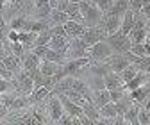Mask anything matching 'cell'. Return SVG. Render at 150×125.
<instances>
[{
    "label": "cell",
    "instance_id": "1",
    "mask_svg": "<svg viewBox=\"0 0 150 125\" xmlns=\"http://www.w3.org/2000/svg\"><path fill=\"white\" fill-rule=\"evenodd\" d=\"M112 54H115V50H112V47L104 40V41H98L95 45H91L89 50H88V56L91 57V64H97V63H104L107 57H111Z\"/></svg>",
    "mask_w": 150,
    "mask_h": 125
},
{
    "label": "cell",
    "instance_id": "2",
    "mask_svg": "<svg viewBox=\"0 0 150 125\" xmlns=\"http://www.w3.org/2000/svg\"><path fill=\"white\" fill-rule=\"evenodd\" d=\"M105 41L112 47V50H115V54H127L130 52V48H132V41H130V38L127 34H123L122 30L115 32V34H109Z\"/></svg>",
    "mask_w": 150,
    "mask_h": 125
},
{
    "label": "cell",
    "instance_id": "3",
    "mask_svg": "<svg viewBox=\"0 0 150 125\" xmlns=\"http://www.w3.org/2000/svg\"><path fill=\"white\" fill-rule=\"evenodd\" d=\"M91 64V57L86 56V57H77V59H66V63L63 64V71L64 75H75L77 77L81 71Z\"/></svg>",
    "mask_w": 150,
    "mask_h": 125
},
{
    "label": "cell",
    "instance_id": "4",
    "mask_svg": "<svg viewBox=\"0 0 150 125\" xmlns=\"http://www.w3.org/2000/svg\"><path fill=\"white\" fill-rule=\"evenodd\" d=\"M45 104H47L48 114H50V118H52V123H57V120L64 114V107H63L61 98L52 91V93H50V97L45 100Z\"/></svg>",
    "mask_w": 150,
    "mask_h": 125
},
{
    "label": "cell",
    "instance_id": "5",
    "mask_svg": "<svg viewBox=\"0 0 150 125\" xmlns=\"http://www.w3.org/2000/svg\"><path fill=\"white\" fill-rule=\"evenodd\" d=\"M107 38V32H105V29L102 27V25H97V27H88L86 29V32H84V36H82V40L91 47V45H95V43H98V41H104Z\"/></svg>",
    "mask_w": 150,
    "mask_h": 125
},
{
    "label": "cell",
    "instance_id": "6",
    "mask_svg": "<svg viewBox=\"0 0 150 125\" xmlns=\"http://www.w3.org/2000/svg\"><path fill=\"white\" fill-rule=\"evenodd\" d=\"M102 20H104V11H102L97 4L91 2L88 13H86V16H84V23H86V27H97V25L102 23Z\"/></svg>",
    "mask_w": 150,
    "mask_h": 125
},
{
    "label": "cell",
    "instance_id": "7",
    "mask_svg": "<svg viewBox=\"0 0 150 125\" xmlns=\"http://www.w3.org/2000/svg\"><path fill=\"white\" fill-rule=\"evenodd\" d=\"M122 20H123V16L105 13L100 25L105 29V32H107V36H109V34H115V32H118V30L122 29Z\"/></svg>",
    "mask_w": 150,
    "mask_h": 125
},
{
    "label": "cell",
    "instance_id": "8",
    "mask_svg": "<svg viewBox=\"0 0 150 125\" xmlns=\"http://www.w3.org/2000/svg\"><path fill=\"white\" fill-rule=\"evenodd\" d=\"M57 97H59V98H61V102H63L64 113H68V114H71V116H81V114L84 113V107H82V105H79L77 102H73L66 93H59Z\"/></svg>",
    "mask_w": 150,
    "mask_h": 125
},
{
    "label": "cell",
    "instance_id": "9",
    "mask_svg": "<svg viewBox=\"0 0 150 125\" xmlns=\"http://www.w3.org/2000/svg\"><path fill=\"white\" fill-rule=\"evenodd\" d=\"M64 29H66V32H68V36H70V40H71V38H82L88 27H86V23H82V22L68 20V22L64 23Z\"/></svg>",
    "mask_w": 150,
    "mask_h": 125
},
{
    "label": "cell",
    "instance_id": "10",
    "mask_svg": "<svg viewBox=\"0 0 150 125\" xmlns=\"http://www.w3.org/2000/svg\"><path fill=\"white\" fill-rule=\"evenodd\" d=\"M48 47L54 48V50H57V52H61L63 56H66V54H68V48H70V38H68V36L54 34V38L50 40Z\"/></svg>",
    "mask_w": 150,
    "mask_h": 125
},
{
    "label": "cell",
    "instance_id": "11",
    "mask_svg": "<svg viewBox=\"0 0 150 125\" xmlns=\"http://www.w3.org/2000/svg\"><path fill=\"white\" fill-rule=\"evenodd\" d=\"M129 95H130V98H132L134 102H138V104H145L148 98H150V81L148 82H145L141 88H138V89H132V91H127Z\"/></svg>",
    "mask_w": 150,
    "mask_h": 125
},
{
    "label": "cell",
    "instance_id": "12",
    "mask_svg": "<svg viewBox=\"0 0 150 125\" xmlns=\"http://www.w3.org/2000/svg\"><path fill=\"white\" fill-rule=\"evenodd\" d=\"M41 61H43V59L38 56L34 50H27L25 56L22 57V64H23V68L29 70V71H30V70H36V68H40Z\"/></svg>",
    "mask_w": 150,
    "mask_h": 125
},
{
    "label": "cell",
    "instance_id": "13",
    "mask_svg": "<svg viewBox=\"0 0 150 125\" xmlns=\"http://www.w3.org/2000/svg\"><path fill=\"white\" fill-rule=\"evenodd\" d=\"M139 109H141V104L134 102L132 105L127 109V113L123 114L125 116V123L129 125H139Z\"/></svg>",
    "mask_w": 150,
    "mask_h": 125
},
{
    "label": "cell",
    "instance_id": "14",
    "mask_svg": "<svg viewBox=\"0 0 150 125\" xmlns=\"http://www.w3.org/2000/svg\"><path fill=\"white\" fill-rule=\"evenodd\" d=\"M111 102V91L107 88H98V89H93V104H95L97 107L104 105Z\"/></svg>",
    "mask_w": 150,
    "mask_h": 125
},
{
    "label": "cell",
    "instance_id": "15",
    "mask_svg": "<svg viewBox=\"0 0 150 125\" xmlns=\"http://www.w3.org/2000/svg\"><path fill=\"white\" fill-rule=\"evenodd\" d=\"M145 82H148V73L146 71H138V75L132 79V81H129L127 84H123V88H125V91H132V89H138V88H141Z\"/></svg>",
    "mask_w": 150,
    "mask_h": 125
},
{
    "label": "cell",
    "instance_id": "16",
    "mask_svg": "<svg viewBox=\"0 0 150 125\" xmlns=\"http://www.w3.org/2000/svg\"><path fill=\"white\" fill-rule=\"evenodd\" d=\"M30 22L32 20H29L27 16L18 14V16H14L13 20L9 22V29H14V30H30Z\"/></svg>",
    "mask_w": 150,
    "mask_h": 125
},
{
    "label": "cell",
    "instance_id": "17",
    "mask_svg": "<svg viewBox=\"0 0 150 125\" xmlns=\"http://www.w3.org/2000/svg\"><path fill=\"white\" fill-rule=\"evenodd\" d=\"M68 20H71L70 14H68L66 11H61V9H52L50 18H48V22H50L52 27H54V25H64Z\"/></svg>",
    "mask_w": 150,
    "mask_h": 125
},
{
    "label": "cell",
    "instance_id": "18",
    "mask_svg": "<svg viewBox=\"0 0 150 125\" xmlns=\"http://www.w3.org/2000/svg\"><path fill=\"white\" fill-rule=\"evenodd\" d=\"M134 23H136V13L132 11V9H129L125 14H123V20H122V32L123 34H130V30L134 29Z\"/></svg>",
    "mask_w": 150,
    "mask_h": 125
},
{
    "label": "cell",
    "instance_id": "19",
    "mask_svg": "<svg viewBox=\"0 0 150 125\" xmlns=\"http://www.w3.org/2000/svg\"><path fill=\"white\" fill-rule=\"evenodd\" d=\"M73 82H75V75H66V77H63L57 84H55V88L52 89V91H54L55 95L66 93V91H70V89L73 88Z\"/></svg>",
    "mask_w": 150,
    "mask_h": 125
},
{
    "label": "cell",
    "instance_id": "20",
    "mask_svg": "<svg viewBox=\"0 0 150 125\" xmlns=\"http://www.w3.org/2000/svg\"><path fill=\"white\" fill-rule=\"evenodd\" d=\"M104 84L107 89H115V88H122L123 81H122L120 73H116V71H107L104 75Z\"/></svg>",
    "mask_w": 150,
    "mask_h": 125
},
{
    "label": "cell",
    "instance_id": "21",
    "mask_svg": "<svg viewBox=\"0 0 150 125\" xmlns=\"http://www.w3.org/2000/svg\"><path fill=\"white\" fill-rule=\"evenodd\" d=\"M50 93H52V89H50V88L41 86V88H36V89H34V91H32L29 97H30L32 104H40V102H45V100L50 97Z\"/></svg>",
    "mask_w": 150,
    "mask_h": 125
},
{
    "label": "cell",
    "instance_id": "22",
    "mask_svg": "<svg viewBox=\"0 0 150 125\" xmlns=\"http://www.w3.org/2000/svg\"><path fill=\"white\" fill-rule=\"evenodd\" d=\"M129 38L132 43H145L146 38H148V29L146 27H134L132 30H130Z\"/></svg>",
    "mask_w": 150,
    "mask_h": 125
},
{
    "label": "cell",
    "instance_id": "23",
    "mask_svg": "<svg viewBox=\"0 0 150 125\" xmlns=\"http://www.w3.org/2000/svg\"><path fill=\"white\" fill-rule=\"evenodd\" d=\"M59 63H54V61H48V59H43L41 64H40V70H41V73L47 75V77H54V73L59 70Z\"/></svg>",
    "mask_w": 150,
    "mask_h": 125
},
{
    "label": "cell",
    "instance_id": "24",
    "mask_svg": "<svg viewBox=\"0 0 150 125\" xmlns=\"http://www.w3.org/2000/svg\"><path fill=\"white\" fill-rule=\"evenodd\" d=\"M138 71H139V68L136 66V64H132L130 63L123 71H120V77H122V81H123V84H127L129 81H132L136 75H138Z\"/></svg>",
    "mask_w": 150,
    "mask_h": 125
},
{
    "label": "cell",
    "instance_id": "25",
    "mask_svg": "<svg viewBox=\"0 0 150 125\" xmlns=\"http://www.w3.org/2000/svg\"><path fill=\"white\" fill-rule=\"evenodd\" d=\"M98 111H100L102 116H107V118H116L118 116V109H116V104L115 102H107V104L100 105Z\"/></svg>",
    "mask_w": 150,
    "mask_h": 125
},
{
    "label": "cell",
    "instance_id": "26",
    "mask_svg": "<svg viewBox=\"0 0 150 125\" xmlns=\"http://www.w3.org/2000/svg\"><path fill=\"white\" fill-rule=\"evenodd\" d=\"M52 38H54V29H52V27H48L47 30H43V32H40V34H38L34 47H40V45H48Z\"/></svg>",
    "mask_w": 150,
    "mask_h": 125
},
{
    "label": "cell",
    "instance_id": "27",
    "mask_svg": "<svg viewBox=\"0 0 150 125\" xmlns=\"http://www.w3.org/2000/svg\"><path fill=\"white\" fill-rule=\"evenodd\" d=\"M16 93H13V91H9V93H2V98H0V104H2L4 107H13V104H14V100H16Z\"/></svg>",
    "mask_w": 150,
    "mask_h": 125
},
{
    "label": "cell",
    "instance_id": "28",
    "mask_svg": "<svg viewBox=\"0 0 150 125\" xmlns=\"http://www.w3.org/2000/svg\"><path fill=\"white\" fill-rule=\"evenodd\" d=\"M130 52L136 54V56H139V57H146L148 56V50H146V45L145 43H132Z\"/></svg>",
    "mask_w": 150,
    "mask_h": 125
},
{
    "label": "cell",
    "instance_id": "29",
    "mask_svg": "<svg viewBox=\"0 0 150 125\" xmlns=\"http://www.w3.org/2000/svg\"><path fill=\"white\" fill-rule=\"evenodd\" d=\"M109 91H111V102H120L127 95V91H125L123 86L122 88H115V89H109Z\"/></svg>",
    "mask_w": 150,
    "mask_h": 125
},
{
    "label": "cell",
    "instance_id": "30",
    "mask_svg": "<svg viewBox=\"0 0 150 125\" xmlns=\"http://www.w3.org/2000/svg\"><path fill=\"white\" fill-rule=\"evenodd\" d=\"M139 125H150V111L141 105L139 109Z\"/></svg>",
    "mask_w": 150,
    "mask_h": 125
},
{
    "label": "cell",
    "instance_id": "31",
    "mask_svg": "<svg viewBox=\"0 0 150 125\" xmlns=\"http://www.w3.org/2000/svg\"><path fill=\"white\" fill-rule=\"evenodd\" d=\"M0 77H2V79H7V81H13L14 77H16V73H14V71L13 70H9L7 66H0Z\"/></svg>",
    "mask_w": 150,
    "mask_h": 125
},
{
    "label": "cell",
    "instance_id": "32",
    "mask_svg": "<svg viewBox=\"0 0 150 125\" xmlns=\"http://www.w3.org/2000/svg\"><path fill=\"white\" fill-rule=\"evenodd\" d=\"M129 7L134 13H141L143 9V0H129Z\"/></svg>",
    "mask_w": 150,
    "mask_h": 125
},
{
    "label": "cell",
    "instance_id": "33",
    "mask_svg": "<svg viewBox=\"0 0 150 125\" xmlns=\"http://www.w3.org/2000/svg\"><path fill=\"white\" fill-rule=\"evenodd\" d=\"M57 125H73V116L68 114V113H64V114L57 120Z\"/></svg>",
    "mask_w": 150,
    "mask_h": 125
},
{
    "label": "cell",
    "instance_id": "34",
    "mask_svg": "<svg viewBox=\"0 0 150 125\" xmlns=\"http://www.w3.org/2000/svg\"><path fill=\"white\" fill-rule=\"evenodd\" d=\"M7 40H9V41H20V30L11 29V30L7 32Z\"/></svg>",
    "mask_w": 150,
    "mask_h": 125
},
{
    "label": "cell",
    "instance_id": "35",
    "mask_svg": "<svg viewBox=\"0 0 150 125\" xmlns=\"http://www.w3.org/2000/svg\"><path fill=\"white\" fill-rule=\"evenodd\" d=\"M34 4H36V9H41V7H47L50 6L48 0H34Z\"/></svg>",
    "mask_w": 150,
    "mask_h": 125
},
{
    "label": "cell",
    "instance_id": "36",
    "mask_svg": "<svg viewBox=\"0 0 150 125\" xmlns=\"http://www.w3.org/2000/svg\"><path fill=\"white\" fill-rule=\"evenodd\" d=\"M141 13H143L146 18H150V4H145V6H143V9H141Z\"/></svg>",
    "mask_w": 150,
    "mask_h": 125
},
{
    "label": "cell",
    "instance_id": "37",
    "mask_svg": "<svg viewBox=\"0 0 150 125\" xmlns=\"http://www.w3.org/2000/svg\"><path fill=\"white\" fill-rule=\"evenodd\" d=\"M48 2H50V7L52 9H57L59 7V0H48Z\"/></svg>",
    "mask_w": 150,
    "mask_h": 125
},
{
    "label": "cell",
    "instance_id": "38",
    "mask_svg": "<svg viewBox=\"0 0 150 125\" xmlns=\"http://www.w3.org/2000/svg\"><path fill=\"white\" fill-rule=\"evenodd\" d=\"M14 6H16V7H20V9H22V7L25 6V0H14Z\"/></svg>",
    "mask_w": 150,
    "mask_h": 125
},
{
    "label": "cell",
    "instance_id": "39",
    "mask_svg": "<svg viewBox=\"0 0 150 125\" xmlns=\"http://www.w3.org/2000/svg\"><path fill=\"white\" fill-rule=\"evenodd\" d=\"M143 107H145V109H148V111H150V98H148V100H146V102L143 104Z\"/></svg>",
    "mask_w": 150,
    "mask_h": 125
},
{
    "label": "cell",
    "instance_id": "40",
    "mask_svg": "<svg viewBox=\"0 0 150 125\" xmlns=\"http://www.w3.org/2000/svg\"><path fill=\"white\" fill-rule=\"evenodd\" d=\"M89 2H93V4H97V6H98V2H100V0H89Z\"/></svg>",
    "mask_w": 150,
    "mask_h": 125
},
{
    "label": "cell",
    "instance_id": "41",
    "mask_svg": "<svg viewBox=\"0 0 150 125\" xmlns=\"http://www.w3.org/2000/svg\"><path fill=\"white\" fill-rule=\"evenodd\" d=\"M70 2H81V0H70Z\"/></svg>",
    "mask_w": 150,
    "mask_h": 125
}]
</instances>
